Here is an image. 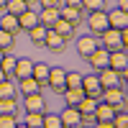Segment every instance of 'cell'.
I'll use <instances>...</instances> for the list:
<instances>
[{
	"instance_id": "6da1fadb",
	"label": "cell",
	"mask_w": 128,
	"mask_h": 128,
	"mask_svg": "<svg viewBox=\"0 0 128 128\" xmlns=\"http://www.w3.org/2000/svg\"><path fill=\"white\" fill-rule=\"evenodd\" d=\"M98 44H100L102 49H108V51L126 49V44H128V28L118 31V28H110V26H108V28L98 36Z\"/></svg>"
},
{
	"instance_id": "7a4b0ae2",
	"label": "cell",
	"mask_w": 128,
	"mask_h": 128,
	"mask_svg": "<svg viewBox=\"0 0 128 128\" xmlns=\"http://www.w3.org/2000/svg\"><path fill=\"white\" fill-rule=\"evenodd\" d=\"M100 100L105 102H110L118 113L126 110V90H123V84H113V87H102L100 90Z\"/></svg>"
},
{
	"instance_id": "3957f363",
	"label": "cell",
	"mask_w": 128,
	"mask_h": 128,
	"mask_svg": "<svg viewBox=\"0 0 128 128\" xmlns=\"http://www.w3.org/2000/svg\"><path fill=\"white\" fill-rule=\"evenodd\" d=\"M87 28L92 36H100L105 28H108V13H105V8L100 10H90L87 13Z\"/></svg>"
},
{
	"instance_id": "277c9868",
	"label": "cell",
	"mask_w": 128,
	"mask_h": 128,
	"mask_svg": "<svg viewBox=\"0 0 128 128\" xmlns=\"http://www.w3.org/2000/svg\"><path fill=\"white\" fill-rule=\"evenodd\" d=\"M98 80H100V87H113V84H123L126 80V72H118V69H113V67H102L98 69Z\"/></svg>"
},
{
	"instance_id": "5b68a950",
	"label": "cell",
	"mask_w": 128,
	"mask_h": 128,
	"mask_svg": "<svg viewBox=\"0 0 128 128\" xmlns=\"http://www.w3.org/2000/svg\"><path fill=\"white\" fill-rule=\"evenodd\" d=\"M64 74H67V69H62V67H49V80L46 84L51 87V92H64L67 90V84H64Z\"/></svg>"
},
{
	"instance_id": "8992f818",
	"label": "cell",
	"mask_w": 128,
	"mask_h": 128,
	"mask_svg": "<svg viewBox=\"0 0 128 128\" xmlns=\"http://www.w3.org/2000/svg\"><path fill=\"white\" fill-rule=\"evenodd\" d=\"M108 67L118 69V72H128V54H126V49L108 51Z\"/></svg>"
},
{
	"instance_id": "52a82bcc",
	"label": "cell",
	"mask_w": 128,
	"mask_h": 128,
	"mask_svg": "<svg viewBox=\"0 0 128 128\" xmlns=\"http://www.w3.org/2000/svg\"><path fill=\"white\" fill-rule=\"evenodd\" d=\"M80 110H77V105H67L62 113H59V118H62V128H77L80 126Z\"/></svg>"
},
{
	"instance_id": "ba28073f",
	"label": "cell",
	"mask_w": 128,
	"mask_h": 128,
	"mask_svg": "<svg viewBox=\"0 0 128 128\" xmlns=\"http://www.w3.org/2000/svg\"><path fill=\"white\" fill-rule=\"evenodd\" d=\"M105 13H108V26L110 28H118V31L128 28V13L126 10L115 8V10H105Z\"/></svg>"
},
{
	"instance_id": "9c48e42d",
	"label": "cell",
	"mask_w": 128,
	"mask_h": 128,
	"mask_svg": "<svg viewBox=\"0 0 128 128\" xmlns=\"http://www.w3.org/2000/svg\"><path fill=\"white\" fill-rule=\"evenodd\" d=\"M87 64H90L95 72L102 69V67H108V49H102V46L98 44V46H95V51L87 56Z\"/></svg>"
},
{
	"instance_id": "30bf717a",
	"label": "cell",
	"mask_w": 128,
	"mask_h": 128,
	"mask_svg": "<svg viewBox=\"0 0 128 128\" xmlns=\"http://www.w3.org/2000/svg\"><path fill=\"white\" fill-rule=\"evenodd\" d=\"M59 18L69 20V23L77 28L82 23V8H74V5H59Z\"/></svg>"
},
{
	"instance_id": "8fae6325",
	"label": "cell",
	"mask_w": 128,
	"mask_h": 128,
	"mask_svg": "<svg viewBox=\"0 0 128 128\" xmlns=\"http://www.w3.org/2000/svg\"><path fill=\"white\" fill-rule=\"evenodd\" d=\"M95 46H98V36H82V38H77V54L82 56V59H87L92 51H95Z\"/></svg>"
},
{
	"instance_id": "7c38bea8",
	"label": "cell",
	"mask_w": 128,
	"mask_h": 128,
	"mask_svg": "<svg viewBox=\"0 0 128 128\" xmlns=\"http://www.w3.org/2000/svg\"><path fill=\"white\" fill-rule=\"evenodd\" d=\"M80 87L84 90V95H95V98H100V80H98V74H82V84Z\"/></svg>"
},
{
	"instance_id": "4fadbf2b",
	"label": "cell",
	"mask_w": 128,
	"mask_h": 128,
	"mask_svg": "<svg viewBox=\"0 0 128 128\" xmlns=\"http://www.w3.org/2000/svg\"><path fill=\"white\" fill-rule=\"evenodd\" d=\"M51 31H54V34H59V36L64 38V44H69L72 36H74V26L69 23V20H64V18H56V23L51 26Z\"/></svg>"
},
{
	"instance_id": "5bb4252c",
	"label": "cell",
	"mask_w": 128,
	"mask_h": 128,
	"mask_svg": "<svg viewBox=\"0 0 128 128\" xmlns=\"http://www.w3.org/2000/svg\"><path fill=\"white\" fill-rule=\"evenodd\" d=\"M18 90H20V95H31V92H41V90H44V84H41L36 77H31V74H28V77H20V80H18Z\"/></svg>"
},
{
	"instance_id": "9a60e30c",
	"label": "cell",
	"mask_w": 128,
	"mask_h": 128,
	"mask_svg": "<svg viewBox=\"0 0 128 128\" xmlns=\"http://www.w3.org/2000/svg\"><path fill=\"white\" fill-rule=\"evenodd\" d=\"M23 108H26V110H38V113H44V110H46V102H44V98H41V92H31V95H23Z\"/></svg>"
},
{
	"instance_id": "2e32d148",
	"label": "cell",
	"mask_w": 128,
	"mask_h": 128,
	"mask_svg": "<svg viewBox=\"0 0 128 128\" xmlns=\"http://www.w3.org/2000/svg\"><path fill=\"white\" fill-rule=\"evenodd\" d=\"M38 23V13H34V8H26L23 13L18 16V28L20 31H28V28H34Z\"/></svg>"
},
{
	"instance_id": "e0dca14e",
	"label": "cell",
	"mask_w": 128,
	"mask_h": 128,
	"mask_svg": "<svg viewBox=\"0 0 128 128\" xmlns=\"http://www.w3.org/2000/svg\"><path fill=\"white\" fill-rule=\"evenodd\" d=\"M56 18H59V8H41V13H38V23L46 26V28H51V26L56 23Z\"/></svg>"
},
{
	"instance_id": "ac0fdd59",
	"label": "cell",
	"mask_w": 128,
	"mask_h": 128,
	"mask_svg": "<svg viewBox=\"0 0 128 128\" xmlns=\"http://www.w3.org/2000/svg\"><path fill=\"white\" fill-rule=\"evenodd\" d=\"M44 46L46 49H51V51H62L64 46H67V44H64V38L59 36V34H54V31H46V38H44Z\"/></svg>"
},
{
	"instance_id": "d6986e66",
	"label": "cell",
	"mask_w": 128,
	"mask_h": 128,
	"mask_svg": "<svg viewBox=\"0 0 128 128\" xmlns=\"http://www.w3.org/2000/svg\"><path fill=\"white\" fill-rule=\"evenodd\" d=\"M0 28L3 31H8V34H18V16H13V13H5V16H0Z\"/></svg>"
},
{
	"instance_id": "ffe728a7",
	"label": "cell",
	"mask_w": 128,
	"mask_h": 128,
	"mask_svg": "<svg viewBox=\"0 0 128 128\" xmlns=\"http://www.w3.org/2000/svg\"><path fill=\"white\" fill-rule=\"evenodd\" d=\"M31 77H36V80L46 87V80H49V64H44V62H34V67H31Z\"/></svg>"
},
{
	"instance_id": "44dd1931",
	"label": "cell",
	"mask_w": 128,
	"mask_h": 128,
	"mask_svg": "<svg viewBox=\"0 0 128 128\" xmlns=\"http://www.w3.org/2000/svg\"><path fill=\"white\" fill-rule=\"evenodd\" d=\"M62 95H64V102H67V105H77V102L84 98V90H82V87H67Z\"/></svg>"
},
{
	"instance_id": "7402d4cb",
	"label": "cell",
	"mask_w": 128,
	"mask_h": 128,
	"mask_svg": "<svg viewBox=\"0 0 128 128\" xmlns=\"http://www.w3.org/2000/svg\"><path fill=\"white\" fill-rule=\"evenodd\" d=\"M46 31H49V28L41 26V23H36L34 28H28V38H31V44H38V46H41V44H44V38H46Z\"/></svg>"
},
{
	"instance_id": "603a6c76",
	"label": "cell",
	"mask_w": 128,
	"mask_h": 128,
	"mask_svg": "<svg viewBox=\"0 0 128 128\" xmlns=\"http://www.w3.org/2000/svg\"><path fill=\"white\" fill-rule=\"evenodd\" d=\"M23 123H26V128H41V123H44V113H38V110H26Z\"/></svg>"
},
{
	"instance_id": "cb8c5ba5",
	"label": "cell",
	"mask_w": 128,
	"mask_h": 128,
	"mask_svg": "<svg viewBox=\"0 0 128 128\" xmlns=\"http://www.w3.org/2000/svg\"><path fill=\"white\" fill-rule=\"evenodd\" d=\"M31 67H34V62H31V59H18V62H16V72H13V77H16V80L28 77V74H31Z\"/></svg>"
},
{
	"instance_id": "d4e9b609",
	"label": "cell",
	"mask_w": 128,
	"mask_h": 128,
	"mask_svg": "<svg viewBox=\"0 0 128 128\" xmlns=\"http://www.w3.org/2000/svg\"><path fill=\"white\" fill-rule=\"evenodd\" d=\"M16 62H18V56H10V51L0 59V69L5 72V77H13V72H16Z\"/></svg>"
},
{
	"instance_id": "484cf974",
	"label": "cell",
	"mask_w": 128,
	"mask_h": 128,
	"mask_svg": "<svg viewBox=\"0 0 128 128\" xmlns=\"http://www.w3.org/2000/svg\"><path fill=\"white\" fill-rule=\"evenodd\" d=\"M98 100H100V98H95V95H84V98L77 102V110H80V113H92L95 105H98Z\"/></svg>"
},
{
	"instance_id": "4316f807",
	"label": "cell",
	"mask_w": 128,
	"mask_h": 128,
	"mask_svg": "<svg viewBox=\"0 0 128 128\" xmlns=\"http://www.w3.org/2000/svg\"><path fill=\"white\" fill-rule=\"evenodd\" d=\"M0 49H3L5 54L16 49V36H13V34H8V31H3V28H0Z\"/></svg>"
},
{
	"instance_id": "83f0119b",
	"label": "cell",
	"mask_w": 128,
	"mask_h": 128,
	"mask_svg": "<svg viewBox=\"0 0 128 128\" xmlns=\"http://www.w3.org/2000/svg\"><path fill=\"white\" fill-rule=\"evenodd\" d=\"M0 98H16V84L10 77L0 80Z\"/></svg>"
},
{
	"instance_id": "f1b7e54d",
	"label": "cell",
	"mask_w": 128,
	"mask_h": 128,
	"mask_svg": "<svg viewBox=\"0 0 128 128\" xmlns=\"http://www.w3.org/2000/svg\"><path fill=\"white\" fill-rule=\"evenodd\" d=\"M26 8H28L26 0H8V3H5V10H8V13H13V16H20Z\"/></svg>"
},
{
	"instance_id": "f546056e",
	"label": "cell",
	"mask_w": 128,
	"mask_h": 128,
	"mask_svg": "<svg viewBox=\"0 0 128 128\" xmlns=\"http://www.w3.org/2000/svg\"><path fill=\"white\" fill-rule=\"evenodd\" d=\"M41 128H62V118L44 110V123H41Z\"/></svg>"
},
{
	"instance_id": "4dcf8cb0",
	"label": "cell",
	"mask_w": 128,
	"mask_h": 128,
	"mask_svg": "<svg viewBox=\"0 0 128 128\" xmlns=\"http://www.w3.org/2000/svg\"><path fill=\"white\" fill-rule=\"evenodd\" d=\"M64 84H67V87H80L82 84V74L80 72H67L64 74Z\"/></svg>"
},
{
	"instance_id": "1f68e13d",
	"label": "cell",
	"mask_w": 128,
	"mask_h": 128,
	"mask_svg": "<svg viewBox=\"0 0 128 128\" xmlns=\"http://www.w3.org/2000/svg\"><path fill=\"white\" fill-rule=\"evenodd\" d=\"M82 13H90V10H100L105 8V0H82Z\"/></svg>"
},
{
	"instance_id": "d6a6232c",
	"label": "cell",
	"mask_w": 128,
	"mask_h": 128,
	"mask_svg": "<svg viewBox=\"0 0 128 128\" xmlns=\"http://www.w3.org/2000/svg\"><path fill=\"white\" fill-rule=\"evenodd\" d=\"M18 102L16 98H0V113H16Z\"/></svg>"
},
{
	"instance_id": "836d02e7",
	"label": "cell",
	"mask_w": 128,
	"mask_h": 128,
	"mask_svg": "<svg viewBox=\"0 0 128 128\" xmlns=\"http://www.w3.org/2000/svg\"><path fill=\"white\" fill-rule=\"evenodd\" d=\"M18 118L16 113H0V128H16Z\"/></svg>"
},
{
	"instance_id": "e575fe53",
	"label": "cell",
	"mask_w": 128,
	"mask_h": 128,
	"mask_svg": "<svg viewBox=\"0 0 128 128\" xmlns=\"http://www.w3.org/2000/svg\"><path fill=\"white\" fill-rule=\"evenodd\" d=\"M41 8H59L62 5V0H38Z\"/></svg>"
},
{
	"instance_id": "d590c367",
	"label": "cell",
	"mask_w": 128,
	"mask_h": 128,
	"mask_svg": "<svg viewBox=\"0 0 128 128\" xmlns=\"http://www.w3.org/2000/svg\"><path fill=\"white\" fill-rule=\"evenodd\" d=\"M62 5H74V8H80L82 0H62Z\"/></svg>"
},
{
	"instance_id": "8d00e7d4",
	"label": "cell",
	"mask_w": 128,
	"mask_h": 128,
	"mask_svg": "<svg viewBox=\"0 0 128 128\" xmlns=\"http://www.w3.org/2000/svg\"><path fill=\"white\" fill-rule=\"evenodd\" d=\"M118 8H120V10H126V13H128V0H118Z\"/></svg>"
},
{
	"instance_id": "74e56055",
	"label": "cell",
	"mask_w": 128,
	"mask_h": 128,
	"mask_svg": "<svg viewBox=\"0 0 128 128\" xmlns=\"http://www.w3.org/2000/svg\"><path fill=\"white\" fill-rule=\"evenodd\" d=\"M5 3H8V0H0V10H5Z\"/></svg>"
},
{
	"instance_id": "f35d334b",
	"label": "cell",
	"mask_w": 128,
	"mask_h": 128,
	"mask_svg": "<svg viewBox=\"0 0 128 128\" xmlns=\"http://www.w3.org/2000/svg\"><path fill=\"white\" fill-rule=\"evenodd\" d=\"M0 80H5V72H3V69H0Z\"/></svg>"
},
{
	"instance_id": "ab89813d",
	"label": "cell",
	"mask_w": 128,
	"mask_h": 128,
	"mask_svg": "<svg viewBox=\"0 0 128 128\" xmlns=\"http://www.w3.org/2000/svg\"><path fill=\"white\" fill-rule=\"evenodd\" d=\"M26 3H28V8H34V0H26Z\"/></svg>"
},
{
	"instance_id": "60d3db41",
	"label": "cell",
	"mask_w": 128,
	"mask_h": 128,
	"mask_svg": "<svg viewBox=\"0 0 128 128\" xmlns=\"http://www.w3.org/2000/svg\"><path fill=\"white\" fill-rule=\"evenodd\" d=\"M3 56H5V51H3V49H0V59H3Z\"/></svg>"
}]
</instances>
